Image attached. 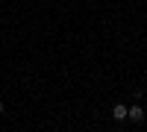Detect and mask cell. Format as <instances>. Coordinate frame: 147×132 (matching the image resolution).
<instances>
[{"label":"cell","mask_w":147,"mask_h":132,"mask_svg":"<svg viewBox=\"0 0 147 132\" xmlns=\"http://www.w3.org/2000/svg\"><path fill=\"white\" fill-rule=\"evenodd\" d=\"M112 117H115V121H124V117H127V106L124 103H115L112 106Z\"/></svg>","instance_id":"2"},{"label":"cell","mask_w":147,"mask_h":132,"mask_svg":"<svg viewBox=\"0 0 147 132\" xmlns=\"http://www.w3.org/2000/svg\"><path fill=\"white\" fill-rule=\"evenodd\" d=\"M127 117H129L132 123H141V121H144V109H141L138 103H132L129 109H127Z\"/></svg>","instance_id":"1"},{"label":"cell","mask_w":147,"mask_h":132,"mask_svg":"<svg viewBox=\"0 0 147 132\" xmlns=\"http://www.w3.org/2000/svg\"><path fill=\"white\" fill-rule=\"evenodd\" d=\"M0 115H3V100H0Z\"/></svg>","instance_id":"3"}]
</instances>
